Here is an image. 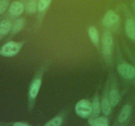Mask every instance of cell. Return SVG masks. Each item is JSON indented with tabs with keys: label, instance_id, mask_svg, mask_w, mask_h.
<instances>
[{
	"label": "cell",
	"instance_id": "obj_1",
	"mask_svg": "<svg viewBox=\"0 0 135 126\" xmlns=\"http://www.w3.org/2000/svg\"><path fill=\"white\" fill-rule=\"evenodd\" d=\"M75 112L80 118H88L92 112V104L86 99L80 100L75 106Z\"/></svg>",
	"mask_w": 135,
	"mask_h": 126
},
{
	"label": "cell",
	"instance_id": "obj_2",
	"mask_svg": "<svg viewBox=\"0 0 135 126\" xmlns=\"http://www.w3.org/2000/svg\"><path fill=\"white\" fill-rule=\"evenodd\" d=\"M22 44L10 41L4 45L0 49V54L5 56H13L17 55L21 49Z\"/></svg>",
	"mask_w": 135,
	"mask_h": 126
},
{
	"label": "cell",
	"instance_id": "obj_3",
	"mask_svg": "<svg viewBox=\"0 0 135 126\" xmlns=\"http://www.w3.org/2000/svg\"><path fill=\"white\" fill-rule=\"evenodd\" d=\"M117 71L122 77L127 80H131L135 77V67L131 64H119L117 66Z\"/></svg>",
	"mask_w": 135,
	"mask_h": 126
},
{
	"label": "cell",
	"instance_id": "obj_4",
	"mask_svg": "<svg viewBox=\"0 0 135 126\" xmlns=\"http://www.w3.org/2000/svg\"><path fill=\"white\" fill-rule=\"evenodd\" d=\"M102 44L103 53L105 56H108L112 52V45H113V38L109 32H105L103 34L102 38Z\"/></svg>",
	"mask_w": 135,
	"mask_h": 126
},
{
	"label": "cell",
	"instance_id": "obj_5",
	"mask_svg": "<svg viewBox=\"0 0 135 126\" xmlns=\"http://www.w3.org/2000/svg\"><path fill=\"white\" fill-rule=\"evenodd\" d=\"M119 16L113 10H109L102 20V24L104 26H111L118 21Z\"/></svg>",
	"mask_w": 135,
	"mask_h": 126
},
{
	"label": "cell",
	"instance_id": "obj_6",
	"mask_svg": "<svg viewBox=\"0 0 135 126\" xmlns=\"http://www.w3.org/2000/svg\"><path fill=\"white\" fill-rule=\"evenodd\" d=\"M42 81L40 79H36L32 83L30 87V91H29V94L31 98H35L38 95V93L39 92L40 88Z\"/></svg>",
	"mask_w": 135,
	"mask_h": 126
},
{
	"label": "cell",
	"instance_id": "obj_7",
	"mask_svg": "<svg viewBox=\"0 0 135 126\" xmlns=\"http://www.w3.org/2000/svg\"><path fill=\"white\" fill-rule=\"evenodd\" d=\"M24 5L19 1H15L13 3L9 8V12L14 16L21 15L24 11Z\"/></svg>",
	"mask_w": 135,
	"mask_h": 126
},
{
	"label": "cell",
	"instance_id": "obj_8",
	"mask_svg": "<svg viewBox=\"0 0 135 126\" xmlns=\"http://www.w3.org/2000/svg\"><path fill=\"white\" fill-rule=\"evenodd\" d=\"M125 31L129 38L135 39V23L132 19H128L125 23Z\"/></svg>",
	"mask_w": 135,
	"mask_h": 126
},
{
	"label": "cell",
	"instance_id": "obj_9",
	"mask_svg": "<svg viewBox=\"0 0 135 126\" xmlns=\"http://www.w3.org/2000/svg\"><path fill=\"white\" fill-rule=\"evenodd\" d=\"M100 103L99 102V98L97 96L94 98L93 101L92 103V112H91V116H92V119L96 118L100 115Z\"/></svg>",
	"mask_w": 135,
	"mask_h": 126
},
{
	"label": "cell",
	"instance_id": "obj_10",
	"mask_svg": "<svg viewBox=\"0 0 135 126\" xmlns=\"http://www.w3.org/2000/svg\"><path fill=\"white\" fill-rule=\"evenodd\" d=\"M131 106L129 104H127L121 110V112H120L119 115L118 117V120L120 123H123V122H125L127 119L129 118L130 116L131 113Z\"/></svg>",
	"mask_w": 135,
	"mask_h": 126
},
{
	"label": "cell",
	"instance_id": "obj_11",
	"mask_svg": "<svg viewBox=\"0 0 135 126\" xmlns=\"http://www.w3.org/2000/svg\"><path fill=\"white\" fill-rule=\"evenodd\" d=\"M119 100L120 95L118 91L116 89H112L109 94V101L112 106L114 107V106H117V104L119 102Z\"/></svg>",
	"mask_w": 135,
	"mask_h": 126
},
{
	"label": "cell",
	"instance_id": "obj_12",
	"mask_svg": "<svg viewBox=\"0 0 135 126\" xmlns=\"http://www.w3.org/2000/svg\"><path fill=\"white\" fill-rule=\"evenodd\" d=\"M90 124L92 126H108V120L105 117L96 118L95 119H90L88 121Z\"/></svg>",
	"mask_w": 135,
	"mask_h": 126
},
{
	"label": "cell",
	"instance_id": "obj_13",
	"mask_svg": "<svg viewBox=\"0 0 135 126\" xmlns=\"http://www.w3.org/2000/svg\"><path fill=\"white\" fill-rule=\"evenodd\" d=\"M101 108L103 113L105 116H108L110 114L112 105H111L110 102H109V98H107V97H104L102 99V101Z\"/></svg>",
	"mask_w": 135,
	"mask_h": 126
},
{
	"label": "cell",
	"instance_id": "obj_14",
	"mask_svg": "<svg viewBox=\"0 0 135 126\" xmlns=\"http://www.w3.org/2000/svg\"><path fill=\"white\" fill-rule=\"evenodd\" d=\"M88 35L94 43H98L99 41V35L97 30L94 26H91L88 29Z\"/></svg>",
	"mask_w": 135,
	"mask_h": 126
},
{
	"label": "cell",
	"instance_id": "obj_15",
	"mask_svg": "<svg viewBox=\"0 0 135 126\" xmlns=\"http://www.w3.org/2000/svg\"><path fill=\"white\" fill-rule=\"evenodd\" d=\"M11 24L9 20H3L0 24V34H6L10 31Z\"/></svg>",
	"mask_w": 135,
	"mask_h": 126
},
{
	"label": "cell",
	"instance_id": "obj_16",
	"mask_svg": "<svg viewBox=\"0 0 135 126\" xmlns=\"http://www.w3.org/2000/svg\"><path fill=\"white\" fill-rule=\"evenodd\" d=\"M25 24V20L23 18H18L14 23L13 26V32L14 33H17L22 28Z\"/></svg>",
	"mask_w": 135,
	"mask_h": 126
},
{
	"label": "cell",
	"instance_id": "obj_17",
	"mask_svg": "<svg viewBox=\"0 0 135 126\" xmlns=\"http://www.w3.org/2000/svg\"><path fill=\"white\" fill-rule=\"evenodd\" d=\"M37 9H38V5H37L36 0H30L26 5V10L30 13H35Z\"/></svg>",
	"mask_w": 135,
	"mask_h": 126
},
{
	"label": "cell",
	"instance_id": "obj_18",
	"mask_svg": "<svg viewBox=\"0 0 135 126\" xmlns=\"http://www.w3.org/2000/svg\"><path fill=\"white\" fill-rule=\"evenodd\" d=\"M51 3V0H39L38 3V11L42 12L46 10Z\"/></svg>",
	"mask_w": 135,
	"mask_h": 126
},
{
	"label": "cell",
	"instance_id": "obj_19",
	"mask_svg": "<svg viewBox=\"0 0 135 126\" xmlns=\"http://www.w3.org/2000/svg\"><path fill=\"white\" fill-rule=\"evenodd\" d=\"M62 118L61 117L58 116L56 118H54V119L49 121L47 123L45 124L46 126H59L61 124Z\"/></svg>",
	"mask_w": 135,
	"mask_h": 126
},
{
	"label": "cell",
	"instance_id": "obj_20",
	"mask_svg": "<svg viewBox=\"0 0 135 126\" xmlns=\"http://www.w3.org/2000/svg\"><path fill=\"white\" fill-rule=\"evenodd\" d=\"M9 5L8 0H0V14L3 13Z\"/></svg>",
	"mask_w": 135,
	"mask_h": 126
},
{
	"label": "cell",
	"instance_id": "obj_21",
	"mask_svg": "<svg viewBox=\"0 0 135 126\" xmlns=\"http://www.w3.org/2000/svg\"><path fill=\"white\" fill-rule=\"evenodd\" d=\"M14 126H29L30 125L26 123H23V122H17L13 124Z\"/></svg>",
	"mask_w": 135,
	"mask_h": 126
}]
</instances>
